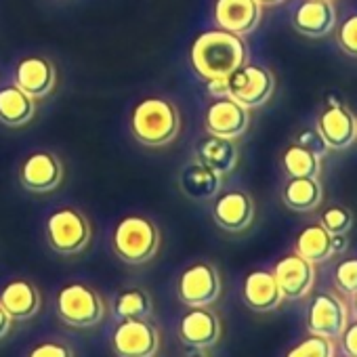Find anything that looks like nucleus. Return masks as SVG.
Masks as SVG:
<instances>
[{
	"label": "nucleus",
	"instance_id": "nucleus-4",
	"mask_svg": "<svg viewBox=\"0 0 357 357\" xmlns=\"http://www.w3.org/2000/svg\"><path fill=\"white\" fill-rule=\"evenodd\" d=\"M45 236L53 252L61 257H74L91 246L93 227L82 211L74 206H63L49 215Z\"/></svg>",
	"mask_w": 357,
	"mask_h": 357
},
{
	"label": "nucleus",
	"instance_id": "nucleus-19",
	"mask_svg": "<svg viewBox=\"0 0 357 357\" xmlns=\"http://www.w3.org/2000/svg\"><path fill=\"white\" fill-rule=\"evenodd\" d=\"M336 26V9L328 0H305L292 15V28L305 38H324Z\"/></svg>",
	"mask_w": 357,
	"mask_h": 357
},
{
	"label": "nucleus",
	"instance_id": "nucleus-10",
	"mask_svg": "<svg viewBox=\"0 0 357 357\" xmlns=\"http://www.w3.org/2000/svg\"><path fill=\"white\" fill-rule=\"evenodd\" d=\"M176 332L185 347L208 351L221 340L223 326L211 307H188V311L178 319Z\"/></svg>",
	"mask_w": 357,
	"mask_h": 357
},
{
	"label": "nucleus",
	"instance_id": "nucleus-42",
	"mask_svg": "<svg viewBox=\"0 0 357 357\" xmlns=\"http://www.w3.org/2000/svg\"><path fill=\"white\" fill-rule=\"evenodd\" d=\"M347 357H351V355H347Z\"/></svg>",
	"mask_w": 357,
	"mask_h": 357
},
{
	"label": "nucleus",
	"instance_id": "nucleus-37",
	"mask_svg": "<svg viewBox=\"0 0 357 357\" xmlns=\"http://www.w3.org/2000/svg\"><path fill=\"white\" fill-rule=\"evenodd\" d=\"M344 101L336 95V93H330L326 95V107H334V105H342Z\"/></svg>",
	"mask_w": 357,
	"mask_h": 357
},
{
	"label": "nucleus",
	"instance_id": "nucleus-22",
	"mask_svg": "<svg viewBox=\"0 0 357 357\" xmlns=\"http://www.w3.org/2000/svg\"><path fill=\"white\" fill-rule=\"evenodd\" d=\"M36 99L24 93L17 84L0 89V122L9 128L28 126L36 116Z\"/></svg>",
	"mask_w": 357,
	"mask_h": 357
},
{
	"label": "nucleus",
	"instance_id": "nucleus-5",
	"mask_svg": "<svg viewBox=\"0 0 357 357\" xmlns=\"http://www.w3.org/2000/svg\"><path fill=\"white\" fill-rule=\"evenodd\" d=\"M55 311L59 319L70 328L86 330L103 321L107 313V305L95 288L74 282V284H66L57 292Z\"/></svg>",
	"mask_w": 357,
	"mask_h": 357
},
{
	"label": "nucleus",
	"instance_id": "nucleus-6",
	"mask_svg": "<svg viewBox=\"0 0 357 357\" xmlns=\"http://www.w3.org/2000/svg\"><path fill=\"white\" fill-rule=\"evenodd\" d=\"M223 292L219 269L208 261L192 263L176 280V296L185 307H213Z\"/></svg>",
	"mask_w": 357,
	"mask_h": 357
},
{
	"label": "nucleus",
	"instance_id": "nucleus-16",
	"mask_svg": "<svg viewBox=\"0 0 357 357\" xmlns=\"http://www.w3.org/2000/svg\"><path fill=\"white\" fill-rule=\"evenodd\" d=\"M176 183H178V192L188 200L204 204V202H213L221 194L223 174L202 164L200 160H194L181 168V172L176 176Z\"/></svg>",
	"mask_w": 357,
	"mask_h": 357
},
{
	"label": "nucleus",
	"instance_id": "nucleus-1",
	"mask_svg": "<svg viewBox=\"0 0 357 357\" xmlns=\"http://www.w3.org/2000/svg\"><path fill=\"white\" fill-rule=\"evenodd\" d=\"M246 57L248 49L244 38L219 28L202 32L190 49L192 68L206 82L229 78L246 63Z\"/></svg>",
	"mask_w": 357,
	"mask_h": 357
},
{
	"label": "nucleus",
	"instance_id": "nucleus-8",
	"mask_svg": "<svg viewBox=\"0 0 357 357\" xmlns=\"http://www.w3.org/2000/svg\"><path fill=\"white\" fill-rule=\"evenodd\" d=\"M112 351L116 357H155L160 351V332L149 317L120 319L112 332Z\"/></svg>",
	"mask_w": 357,
	"mask_h": 357
},
{
	"label": "nucleus",
	"instance_id": "nucleus-41",
	"mask_svg": "<svg viewBox=\"0 0 357 357\" xmlns=\"http://www.w3.org/2000/svg\"><path fill=\"white\" fill-rule=\"evenodd\" d=\"M328 3H334V0H328Z\"/></svg>",
	"mask_w": 357,
	"mask_h": 357
},
{
	"label": "nucleus",
	"instance_id": "nucleus-9",
	"mask_svg": "<svg viewBox=\"0 0 357 357\" xmlns=\"http://www.w3.org/2000/svg\"><path fill=\"white\" fill-rule=\"evenodd\" d=\"M66 178L63 162L53 151L30 153L20 168V183L30 194H51Z\"/></svg>",
	"mask_w": 357,
	"mask_h": 357
},
{
	"label": "nucleus",
	"instance_id": "nucleus-35",
	"mask_svg": "<svg viewBox=\"0 0 357 357\" xmlns=\"http://www.w3.org/2000/svg\"><path fill=\"white\" fill-rule=\"evenodd\" d=\"M208 93L219 99V97H227V78H219V80H208Z\"/></svg>",
	"mask_w": 357,
	"mask_h": 357
},
{
	"label": "nucleus",
	"instance_id": "nucleus-21",
	"mask_svg": "<svg viewBox=\"0 0 357 357\" xmlns=\"http://www.w3.org/2000/svg\"><path fill=\"white\" fill-rule=\"evenodd\" d=\"M0 305L13 317V321H28L40 313L43 296L30 280H11L0 292Z\"/></svg>",
	"mask_w": 357,
	"mask_h": 357
},
{
	"label": "nucleus",
	"instance_id": "nucleus-29",
	"mask_svg": "<svg viewBox=\"0 0 357 357\" xmlns=\"http://www.w3.org/2000/svg\"><path fill=\"white\" fill-rule=\"evenodd\" d=\"M319 225L332 236H347L353 227V215L344 206H330L321 213Z\"/></svg>",
	"mask_w": 357,
	"mask_h": 357
},
{
	"label": "nucleus",
	"instance_id": "nucleus-13",
	"mask_svg": "<svg viewBox=\"0 0 357 357\" xmlns=\"http://www.w3.org/2000/svg\"><path fill=\"white\" fill-rule=\"evenodd\" d=\"M255 200L244 190H229L215 198L213 221L227 234H242L255 221Z\"/></svg>",
	"mask_w": 357,
	"mask_h": 357
},
{
	"label": "nucleus",
	"instance_id": "nucleus-15",
	"mask_svg": "<svg viewBox=\"0 0 357 357\" xmlns=\"http://www.w3.org/2000/svg\"><path fill=\"white\" fill-rule=\"evenodd\" d=\"M213 17L219 30L244 38L259 28L263 17V7L257 0H217Z\"/></svg>",
	"mask_w": 357,
	"mask_h": 357
},
{
	"label": "nucleus",
	"instance_id": "nucleus-40",
	"mask_svg": "<svg viewBox=\"0 0 357 357\" xmlns=\"http://www.w3.org/2000/svg\"><path fill=\"white\" fill-rule=\"evenodd\" d=\"M188 357H208V355H206L204 351H198V349H194V353H190Z\"/></svg>",
	"mask_w": 357,
	"mask_h": 357
},
{
	"label": "nucleus",
	"instance_id": "nucleus-11",
	"mask_svg": "<svg viewBox=\"0 0 357 357\" xmlns=\"http://www.w3.org/2000/svg\"><path fill=\"white\" fill-rule=\"evenodd\" d=\"M349 324V309L334 292L317 294L307 311V330L315 336L338 340Z\"/></svg>",
	"mask_w": 357,
	"mask_h": 357
},
{
	"label": "nucleus",
	"instance_id": "nucleus-7",
	"mask_svg": "<svg viewBox=\"0 0 357 357\" xmlns=\"http://www.w3.org/2000/svg\"><path fill=\"white\" fill-rule=\"evenodd\" d=\"M273 91H275V78L263 66L244 63L227 78V97H231L246 109L265 105L271 99Z\"/></svg>",
	"mask_w": 357,
	"mask_h": 357
},
{
	"label": "nucleus",
	"instance_id": "nucleus-36",
	"mask_svg": "<svg viewBox=\"0 0 357 357\" xmlns=\"http://www.w3.org/2000/svg\"><path fill=\"white\" fill-rule=\"evenodd\" d=\"M13 328V317L5 311V307L0 305V340H3Z\"/></svg>",
	"mask_w": 357,
	"mask_h": 357
},
{
	"label": "nucleus",
	"instance_id": "nucleus-25",
	"mask_svg": "<svg viewBox=\"0 0 357 357\" xmlns=\"http://www.w3.org/2000/svg\"><path fill=\"white\" fill-rule=\"evenodd\" d=\"M294 252L301 255L303 259H307L313 265L326 263L328 259H332L336 255V250H334V236L328 234L319 223L307 225L296 236Z\"/></svg>",
	"mask_w": 357,
	"mask_h": 357
},
{
	"label": "nucleus",
	"instance_id": "nucleus-28",
	"mask_svg": "<svg viewBox=\"0 0 357 357\" xmlns=\"http://www.w3.org/2000/svg\"><path fill=\"white\" fill-rule=\"evenodd\" d=\"M336 349H334V340L324 338V336H307L301 342H296L286 357H334Z\"/></svg>",
	"mask_w": 357,
	"mask_h": 357
},
{
	"label": "nucleus",
	"instance_id": "nucleus-39",
	"mask_svg": "<svg viewBox=\"0 0 357 357\" xmlns=\"http://www.w3.org/2000/svg\"><path fill=\"white\" fill-rule=\"evenodd\" d=\"M351 313H353L355 319H357V292L351 294Z\"/></svg>",
	"mask_w": 357,
	"mask_h": 357
},
{
	"label": "nucleus",
	"instance_id": "nucleus-17",
	"mask_svg": "<svg viewBox=\"0 0 357 357\" xmlns=\"http://www.w3.org/2000/svg\"><path fill=\"white\" fill-rule=\"evenodd\" d=\"M315 130L319 132V137L328 149L340 151V149H347L355 143L357 118L344 103L334 105V107H326L315 122Z\"/></svg>",
	"mask_w": 357,
	"mask_h": 357
},
{
	"label": "nucleus",
	"instance_id": "nucleus-34",
	"mask_svg": "<svg viewBox=\"0 0 357 357\" xmlns=\"http://www.w3.org/2000/svg\"><path fill=\"white\" fill-rule=\"evenodd\" d=\"M342 342V351L351 357H357V319L349 321L342 336L338 338Z\"/></svg>",
	"mask_w": 357,
	"mask_h": 357
},
{
	"label": "nucleus",
	"instance_id": "nucleus-12",
	"mask_svg": "<svg viewBox=\"0 0 357 357\" xmlns=\"http://www.w3.org/2000/svg\"><path fill=\"white\" fill-rule=\"evenodd\" d=\"M250 126V109L234 101L231 97H219L208 105L204 116L206 135L238 141Z\"/></svg>",
	"mask_w": 357,
	"mask_h": 357
},
{
	"label": "nucleus",
	"instance_id": "nucleus-3",
	"mask_svg": "<svg viewBox=\"0 0 357 357\" xmlns=\"http://www.w3.org/2000/svg\"><path fill=\"white\" fill-rule=\"evenodd\" d=\"M158 225L141 215H128L120 219L112 234V250L126 265H145L160 250Z\"/></svg>",
	"mask_w": 357,
	"mask_h": 357
},
{
	"label": "nucleus",
	"instance_id": "nucleus-23",
	"mask_svg": "<svg viewBox=\"0 0 357 357\" xmlns=\"http://www.w3.org/2000/svg\"><path fill=\"white\" fill-rule=\"evenodd\" d=\"M196 160H200L202 164L211 166L213 170H217L219 174L225 176L236 170V166L240 162V149H238L236 141H231V139L208 135L198 143Z\"/></svg>",
	"mask_w": 357,
	"mask_h": 357
},
{
	"label": "nucleus",
	"instance_id": "nucleus-18",
	"mask_svg": "<svg viewBox=\"0 0 357 357\" xmlns=\"http://www.w3.org/2000/svg\"><path fill=\"white\" fill-rule=\"evenodd\" d=\"M15 84L32 99H45L57 86V68L47 57H26L15 68Z\"/></svg>",
	"mask_w": 357,
	"mask_h": 357
},
{
	"label": "nucleus",
	"instance_id": "nucleus-20",
	"mask_svg": "<svg viewBox=\"0 0 357 357\" xmlns=\"http://www.w3.org/2000/svg\"><path fill=\"white\" fill-rule=\"evenodd\" d=\"M242 298L248 309L257 313H271L284 303V294L271 271H250L242 286Z\"/></svg>",
	"mask_w": 357,
	"mask_h": 357
},
{
	"label": "nucleus",
	"instance_id": "nucleus-27",
	"mask_svg": "<svg viewBox=\"0 0 357 357\" xmlns=\"http://www.w3.org/2000/svg\"><path fill=\"white\" fill-rule=\"evenodd\" d=\"M114 311L120 319H139L149 317L153 311V303L147 290L143 288H126L116 296Z\"/></svg>",
	"mask_w": 357,
	"mask_h": 357
},
{
	"label": "nucleus",
	"instance_id": "nucleus-14",
	"mask_svg": "<svg viewBox=\"0 0 357 357\" xmlns=\"http://www.w3.org/2000/svg\"><path fill=\"white\" fill-rule=\"evenodd\" d=\"M271 273H273L284 298H288V301H301V298L309 296V292L315 286V278H317L315 265L296 252L282 257L275 263Z\"/></svg>",
	"mask_w": 357,
	"mask_h": 357
},
{
	"label": "nucleus",
	"instance_id": "nucleus-31",
	"mask_svg": "<svg viewBox=\"0 0 357 357\" xmlns=\"http://www.w3.org/2000/svg\"><path fill=\"white\" fill-rule=\"evenodd\" d=\"M336 43L342 53H347L349 57H357V11L340 24L336 32Z\"/></svg>",
	"mask_w": 357,
	"mask_h": 357
},
{
	"label": "nucleus",
	"instance_id": "nucleus-30",
	"mask_svg": "<svg viewBox=\"0 0 357 357\" xmlns=\"http://www.w3.org/2000/svg\"><path fill=\"white\" fill-rule=\"evenodd\" d=\"M334 284L347 296L357 292V259H344L342 263L336 265Z\"/></svg>",
	"mask_w": 357,
	"mask_h": 357
},
{
	"label": "nucleus",
	"instance_id": "nucleus-33",
	"mask_svg": "<svg viewBox=\"0 0 357 357\" xmlns=\"http://www.w3.org/2000/svg\"><path fill=\"white\" fill-rule=\"evenodd\" d=\"M296 143L303 145V147H307V149H311V151L317 153L319 158L328 151L326 143L321 141V137H319V132H317L315 128H305V130H301L298 137H296Z\"/></svg>",
	"mask_w": 357,
	"mask_h": 357
},
{
	"label": "nucleus",
	"instance_id": "nucleus-32",
	"mask_svg": "<svg viewBox=\"0 0 357 357\" xmlns=\"http://www.w3.org/2000/svg\"><path fill=\"white\" fill-rule=\"evenodd\" d=\"M28 357H74L72 349L63 342H55V340H47V342H38Z\"/></svg>",
	"mask_w": 357,
	"mask_h": 357
},
{
	"label": "nucleus",
	"instance_id": "nucleus-26",
	"mask_svg": "<svg viewBox=\"0 0 357 357\" xmlns=\"http://www.w3.org/2000/svg\"><path fill=\"white\" fill-rule=\"evenodd\" d=\"M282 166L288 176H319L321 158L313 153L311 149L298 143H292L290 147H286L282 155Z\"/></svg>",
	"mask_w": 357,
	"mask_h": 357
},
{
	"label": "nucleus",
	"instance_id": "nucleus-24",
	"mask_svg": "<svg viewBox=\"0 0 357 357\" xmlns=\"http://www.w3.org/2000/svg\"><path fill=\"white\" fill-rule=\"evenodd\" d=\"M321 200L324 188L317 176H290L282 190V202L294 213H311Z\"/></svg>",
	"mask_w": 357,
	"mask_h": 357
},
{
	"label": "nucleus",
	"instance_id": "nucleus-38",
	"mask_svg": "<svg viewBox=\"0 0 357 357\" xmlns=\"http://www.w3.org/2000/svg\"><path fill=\"white\" fill-rule=\"evenodd\" d=\"M257 3H259L261 7H275V5H282L284 0H257Z\"/></svg>",
	"mask_w": 357,
	"mask_h": 357
},
{
	"label": "nucleus",
	"instance_id": "nucleus-2",
	"mask_svg": "<svg viewBox=\"0 0 357 357\" xmlns=\"http://www.w3.org/2000/svg\"><path fill=\"white\" fill-rule=\"evenodd\" d=\"M130 130L145 147H166L181 132V112L164 97H145L132 107Z\"/></svg>",
	"mask_w": 357,
	"mask_h": 357
}]
</instances>
